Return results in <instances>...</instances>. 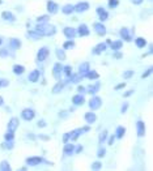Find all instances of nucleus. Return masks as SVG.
<instances>
[{"label":"nucleus","instance_id":"obj_1","mask_svg":"<svg viewBox=\"0 0 153 171\" xmlns=\"http://www.w3.org/2000/svg\"><path fill=\"white\" fill-rule=\"evenodd\" d=\"M35 31L38 34L43 35H54L56 33V29L53 25H49L46 22H38V25L35 26Z\"/></svg>","mask_w":153,"mask_h":171},{"label":"nucleus","instance_id":"obj_2","mask_svg":"<svg viewBox=\"0 0 153 171\" xmlns=\"http://www.w3.org/2000/svg\"><path fill=\"white\" fill-rule=\"evenodd\" d=\"M26 164H29V166H37V164H51V162L44 160L42 157H30V158H26Z\"/></svg>","mask_w":153,"mask_h":171},{"label":"nucleus","instance_id":"obj_3","mask_svg":"<svg viewBox=\"0 0 153 171\" xmlns=\"http://www.w3.org/2000/svg\"><path fill=\"white\" fill-rule=\"evenodd\" d=\"M35 116V112L31 110V109H25L22 112H21V118L24 120H26V122H30L31 119H34Z\"/></svg>","mask_w":153,"mask_h":171},{"label":"nucleus","instance_id":"obj_4","mask_svg":"<svg viewBox=\"0 0 153 171\" xmlns=\"http://www.w3.org/2000/svg\"><path fill=\"white\" fill-rule=\"evenodd\" d=\"M102 105V101L100 97H92V99L89 101V107H90L92 110H98Z\"/></svg>","mask_w":153,"mask_h":171},{"label":"nucleus","instance_id":"obj_5","mask_svg":"<svg viewBox=\"0 0 153 171\" xmlns=\"http://www.w3.org/2000/svg\"><path fill=\"white\" fill-rule=\"evenodd\" d=\"M94 30H95V33H97L100 37H104L106 35V28H105V25L102 24V22H94Z\"/></svg>","mask_w":153,"mask_h":171},{"label":"nucleus","instance_id":"obj_6","mask_svg":"<svg viewBox=\"0 0 153 171\" xmlns=\"http://www.w3.org/2000/svg\"><path fill=\"white\" fill-rule=\"evenodd\" d=\"M50 51H49V48L47 47H42L39 51H38L37 54V60L38 61H43V60H46L47 59V56H49Z\"/></svg>","mask_w":153,"mask_h":171},{"label":"nucleus","instance_id":"obj_7","mask_svg":"<svg viewBox=\"0 0 153 171\" xmlns=\"http://www.w3.org/2000/svg\"><path fill=\"white\" fill-rule=\"evenodd\" d=\"M72 103L75 106H82L85 103V98H84V94H76V96L72 97Z\"/></svg>","mask_w":153,"mask_h":171},{"label":"nucleus","instance_id":"obj_8","mask_svg":"<svg viewBox=\"0 0 153 171\" xmlns=\"http://www.w3.org/2000/svg\"><path fill=\"white\" fill-rule=\"evenodd\" d=\"M89 9V3L86 2H80L77 5H75V12H79V13H82Z\"/></svg>","mask_w":153,"mask_h":171},{"label":"nucleus","instance_id":"obj_9","mask_svg":"<svg viewBox=\"0 0 153 171\" xmlns=\"http://www.w3.org/2000/svg\"><path fill=\"white\" fill-rule=\"evenodd\" d=\"M90 69V65H89V63H82V64H80L79 67V74H81V77H85V74L88 73V71Z\"/></svg>","mask_w":153,"mask_h":171},{"label":"nucleus","instance_id":"obj_10","mask_svg":"<svg viewBox=\"0 0 153 171\" xmlns=\"http://www.w3.org/2000/svg\"><path fill=\"white\" fill-rule=\"evenodd\" d=\"M80 80H81V74L71 73L69 76H67V81H66V82H72V84H79Z\"/></svg>","mask_w":153,"mask_h":171},{"label":"nucleus","instance_id":"obj_11","mask_svg":"<svg viewBox=\"0 0 153 171\" xmlns=\"http://www.w3.org/2000/svg\"><path fill=\"white\" fill-rule=\"evenodd\" d=\"M100 88H101V82L97 81L94 85H90V86L86 88V93H89V94H92V96H93V94H95L100 90Z\"/></svg>","mask_w":153,"mask_h":171},{"label":"nucleus","instance_id":"obj_12","mask_svg":"<svg viewBox=\"0 0 153 171\" xmlns=\"http://www.w3.org/2000/svg\"><path fill=\"white\" fill-rule=\"evenodd\" d=\"M47 11H49V13H51V15H55L56 12L59 11L58 4H56L55 2H49V3H47Z\"/></svg>","mask_w":153,"mask_h":171},{"label":"nucleus","instance_id":"obj_13","mask_svg":"<svg viewBox=\"0 0 153 171\" xmlns=\"http://www.w3.org/2000/svg\"><path fill=\"white\" fill-rule=\"evenodd\" d=\"M97 15L100 16V20H101V21H106L107 18H109V13H107V11L104 9L102 7L97 8Z\"/></svg>","mask_w":153,"mask_h":171},{"label":"nucleus","instance_id":"obj_14","mask_svg":"<svg viewBox=\"0 0 153 171\" xmlns=\"http://www.w3.org/2000/svg\"><path fill=\"white\" fill-rule=\"evenodd\" d=\"M105 50H106V43H100V45H97L92 50V54L93 55H100L101 52H104Z\"/></svg>","mask_w":153,"mask_h":171},{"label":"nucleus","instance_id":"obj_15","mask_svg":"<svg viewBox=\"0 0 153 171\" xmlns=\"http://www.w3.org/2000/svg\"><path fill=\"white\" fill-rule=\"evenodd\" d=\"M77 34V31H76L73 28H64V35L68 38V39H73Z\"/></svg>","mask_w":153,"mask_h":171},{"label":"nucleus","instance_id":"obj_16","mask_svg":"<svg viewBox=\"0 0 153 171\" xmlns=\"http://www.w3.org/2000/svg\"><path fill=\"white\" fill-rule=\"evenodd\" d=\"M17 127H18V119L17 118H12L9 120V123H8V131L15 132L17 129Z\"/></svg>","mask_w":153,"mask_h":171},{"label":"nucleus","instance_id":"obj_17","mask_svg":"<svg viewBox=\"0 0 153 171\" xmlns=\"http://www.w3.org/2000/svg\"><path fill=\"white\" fill-rule=\"evenodd\" d=\"M81 133H84L82 128H77V129H75V131H72V132H69V138H71L72 141H76Z\"/></svg>","mask_w":153,"mask_h":171},{"label":"nucleus","instance_id":"obj_18","mask_svg":"<svg viewBox=\"0 0 153 171\" xmlns=\"http://www.w3.org/2000/svg\"><path fill=\"white\" fill-rule=\"evenodd\" d=\"M2 17H3V20L9 21V22H15L16 21V17L13 16V13H11V12H8V11H4L2 13Z\"/></svg>","mask_w":153,"mask_h":171},{"label":"nucleus","instance_id":"obj_19","mask_svg":"<svg viewBox=\"0 0 153 171\" xmlns=\"http://www.w3.org/2000/svg\"><path fill=\"white\" fill-rule=\"evenodd\" d=\"M119 34H120V37H122L124 41H127V42H131L132 41V38H131V35L128 33V29H127V28H122V29H120Z\"/></svg>","mask_w":153,"mask_h":171},{"label":"nucleus","instance_id":"obj_20","mask_svg":"<svg viewBox=\"0 0 153 171\" xmlns=\"http://www.w3.org/2000/svg\"><path fill=\"white\" fill-rule=\"evenodd\" d=\"M62 71H63L62 64H60V63H56V64L54 65V77H55L56 80H59V79H60V73H62Z\"/></svg>","mask_w":153,"mask_h":171},{"label":"nucleus","instance_id":"obj_21","mask_svg":"<svg viewBox=\"0 0 153 171\" xmlns=\"http://www.w3.org/2000/svg\"><path fill=\"white\" fill-rule=\"evenodd\" d=\"M77 33H79V35H81V37H88V35H89V29H88V26H86L85 24H82V25H80V26H79Z\"/></svg>","mask_w":153,"mask_h":171},{"label":"nucleus","instance_id":"obj_22","mask_svg":"<svg viewBox=\"0 0 153 171\" xmlns=\"http://www.w3.org/2000/svg\"><path fill=\"white\" fill-rule=\"evenodd\" d=\"M136 127H137V135L140 137H143L145 135V125H144V123L141 122V120H139V122L136 123Z\"/></svg>","mask_w":153,"mask_h":171},{"label":"nucleus","instance_id":"obj_23","mask_svg":"<svg viewBox=\"0 0 153 171\" xmlns=\"http://www.w3.org/2000/svg\"><path fill=\"white\" fill-rule=\"evenodd\" d=\"M85 120L88 124H93L95 120H97V116H95L94 112H86L85 114Z\"/></svg>","mask_w":153,"mask_h":171},{"label":"nucleus","instance_id":"obj_24","mask_svg":"<svg viewBox=\"0 0 153 171\" xmlns=\"http://www.w3.org/2000/svg\"><path fill=\"white\" fill-rule=\"evenodd\" d=\"M63 151H64V154H66V155H72V153L75 151V146H73V144H67V142H66Z\"/></svg>","mask_w":153,"mask_h":171},{"label":"nucleus","instance_id":"obj_25","mask_svg":"<svg viewBox=\"0 0 153 171\" xmlns=\"http://www.w3.org/2000/svg\"><path fill=\"white\" fill-rule=\"evenodd\" d=\"M29 80H30L31 82H37L38 80H39V71H38V69H34L33 72H30Z\"/></svg>","mask_w":153,"mask_h":171},{"label":"nucleus","instance_id":"obj_26","mask_svg":"<svg viewBox=\"0 0 153 171\" xmlns=\"http://www.w3.org/2000/svg\"><path fill=\"white\" fill-rule=\"evenodd\" d=\"M26 37L29 38V39H33V41H38V39H41V38H42V35L38 34L37 31H28Z\"/></svg>","mask_w":153,"mask_h":171},{"label":"nucleus","instance_id":"obj_27","mask_svg":"<svg viewBox=\"0 0 153 171\" xmlns=\"http://www.w3.org/2000/svg\"><path fill=\"white\" fill-rule=\"evenodd\" d=\"M62 12H63L64 15H72L73 12H75V7H73V5H71V4H67V5H64V7H63Z\"/></svg>","mask_w":153,"mask_h":171},{"label":"nucleus","instance_id":"obj_28","mask_svg":"<svg viewBox=\"0 0 153 171\" xmlns=\"http://www.w3.org/2000/svg\"><path fill=\"white\" fill-rule=\"evenodd\" d=\"M9 46H11L12 48L17 50V48L21 47V42H20V39H17V38H12V39L9 41Z\"/></svg>","mask_w":153,"mask_h":171},{"label":"nucleus","instance_id":"obj_29","mask_svg":"<svg viewBox=\"0 0 153 171\" xmlns=\"http://www.w3.org/2000/svg\"><path fill=\"white\" fill-rule=\"evenodd\" d=\"M110 45H111V48L114 50V51H119V50L122 48L123 43H122V41H115V42H111Z\"/></svg>","mask_w":153,"mask_h":171},{"label":"nucleus","instance_id":"obj_30","mask_svg":"<svg viewBox=\"0 0 153 171\" xmlns=\"http://www.w3.org/2000/svg\"><path fill=\"white\" fill-rule=\"evenodd\" d=\"M85 77H88L89 80H97L100 76H98V73L95 72V71H90V69H89L88 71V73L85 74Z\"/></svg>","mask_w":153,"mask_h":171},{"label":"nucleus","instance_id":"obj_31","mask_svg":"<svg viewBox=\"0 0 153 171\" xmlns=\"http://www.w3.org/2000/svg\"><path fill=\"white\" fill-rule=\"evenodd\" d=\"M124 133H126V128H124V127H122V125H119L118 128H117L115 137H117V138H122V137L124 136Z\"/></svg>","mask_w":153,"mask_h":171},{"label":"nucleus","instance_id":"obj_32","mask_svg":"<svg viewBox=\"0 0 153 171\" xmlns=\"http://www.w3.org/2000/svg\"><path fill=\"white\" fill-rule=\"evenodd\" d=\"M63 89H64V84H62V82H58V84H56V85L53 88V93H54V94H59Z\"/></svg>","mask_w":153,"mask_h":171},{"label":"nucleus","instance_id":"obj_33","mask_svg":"<svg viewBox=\"0 0 153 171\" xmlns=\"http://www.w3.org/2000/svg\"><path fill=\"white\" fill-rule=\"evenodd\" d=\"M135 43H136V46H137L139 48H143V47H145V45H146V41H145V38H136Z\"/></svg>","mask_w":153,"mask_h":171},{"label":"nucleus","instance_id":"obj_34","mask_svg":"<svg viewBox=\"0 0 153 171\" xmlns=\"http://www.w3.org/2000/svg\"><path fill=\"white\" fill-rule=\"evenodd\" d=\"M106 138H107V131H102L101 133H100V137H98V142L100 144H104L106 141Z\"/></svg>","mask_w":153,"mask_h":171},{"label":"nucleus","instance_id":"obj_35","mask_svg":"<svg viewBox=\"0 0 153 171\" xmlns=\"http://www.w3.org/2000/svg\"><path fill=\"white\" fill-rule=\"evenodd\" d=\"M13 72H15L16 74H22V73L25 72V68H24L22 65L16 64V65H13Z\"/></svg>","mask_w":153,"mask_h":171},{"label":"nucleus","instance_id":"obj_36","mask_svg":"<svg viewBox=\"0 0 153 171\" xmlns=\"http://www.w3.org/2000/svg\"><path fill=\"white\" fill-rule=\"evenodd\" d=\"M75 47V42H73V39H69V41H67L64 45H63V48H66V50H71V48H73Z\"/></svg>","mask_w":153,"mask_h":171},{"label":"nucleus","instance_id":"obj_37","mask_svg":"<svg viewBox=\"0 0 153 171\" xmlns=\"http://www.w3.org/2000/svg\"><path fill=\"white\" fill-rule=\"evenodd\" d=\"M0 170H4V171H9L11 170V166L9 163L7 161H3L2 163H0Z\"/></svg>","mask_w":153,"mask_h":171},{"label":"nucleus","instance_id":"obj_38","mask_svg":"<svg viewBox=\"0 0 153 171\" xmlns=\"http://www.w3.org/2000/svg\"><path fill=\"white\" fill-rule=\"evenodd\" d=\"M56 56H58V59H60V60H64V59H66V52L63 51V50L58 48V50H56Z\"/></svg>","mask_w":153,"mask_h":171},{"label":"nucleus","instance_id":"obj_39","mask_svg":"<svg viewBox=\"0 0 153 171\" xmlns=\"http://www.w3.org/2000/svg\"><path fill=\"white\" fill-rule=\"evenodd\" d=\"M4 138H5V140H7V141H13V138H15V133H13V132H11V131H8L7 133H5Z\"/></svg>","mask_w":153,"mask_h":171},{"label":"nucleus","instance_id":"obj_40","mask_svg":"<svg viewBox=\"0 0 153 171\" xmlns=\"http://www.w3.org/2000/svg\"><path fill=\"white\" fill-rule=\"evenodd\" d=\"M118 5H119V0H109V7H110L111 9L117 8Z\"/></svg>","mask_w":153,"mask_h":171},{"label":"nucleus","instance_id":"obj_41","mask_svg":"<svg viewBox=\"0 0 153 171\" xmlns=\"http://www.w3.org/2000/svg\"><path fill=\"white\" fill-rule=\"evenodd\" d=\"M63 72H64L66 76H69L72 73V68L69 67V65H66V67H63Z\"/></svg>","mask_w":153,"mask_h":171},{"label":"nucleus","instance_id":"obj_42","mask_svg":"<svg viewBox=\"0 0 153 171\" xmlns=\"http://www.w3.org/2000/svg\"><path fill=\"white\" fill-rule=\"evenodd\" d=\"M132 76H133V71H131V69H130V71H126V72L123 73V77H124L126 80H128V79H131V77H132Z\"/></svg>","mask_w":153,"mask_h":171},{"label":"nucleus","instance_id":"obj_43","mask_svg":"<svg viewBox=\"0 0 153 171\" xmlns=\"http://www.w3.org/2000/svg\"><path fill=\"white\" fill-rule=\"evenodd\" d=\"M9 85V81L5 80V79H0V88H5Z\"/></svg>","mask_w":153,"mask_h":171},{"label":"nucleus","instance_id":"obj_44","mask_svg":"<svg viewBox=\"0 0 153 171\" xmlns=\"http://www.w3.org/2000/svg\"><path fill=\"white\" fill-rule=\"evenodd\" d=\"M105 154H106V149H105V148H100L97 155H98L100 158H102V157H105Z\"/></svg>","mask_w":153,"mask_h":171},{"label":"nucleus","instance_id":"obj_45","mask_svg":"<svg viewBox=\"0 0 153 171\" xmlns=\"http://www.w3.org/2000/svg\"><path fill=\"white\" fill-rule=\"evenodd\" d=\"M38 22H47L49 21V16H39L37 18Z\"/></svg>","mask_w":153,"mask_h":171},{"label":"nucleus","instance_id":"obj_46","mask_svg":"<svg viewBox=\"0 0 153 171\" xmlns=\"http://www.w3.org/2000/svg\"><path fill=\"white\" fill-rule=\"evenodd\" d=\"M151 73H152V67H151V68H148V69H146V71H145V72H144V73L141 74V77H143V79H145V77H148V76H149Z\"/></svg>","mask_w":153,"mask_h":171},{"label":"nucleus","instance_id":"obj_47","mask_svg":"<svg viewBox=\"0 0 153 171\" xmlns=\"http://www.w3.org/2000/svg\"><path fill=\"white\" fill-rule=\"evenodd\" d=\"M127 110H128V103H127V102H124V103L122 105V109H120V112H122V114H124Z\"/></svg>","mask_w":153,"mask_h":171},{"label":"nucleus","instance_id":"obj_48","mask_svg":"<svg viewBox=\"0 0 153 171\" xmlns=\"http://www.w3.org/2000/svg\"><path fill=\"white\" fill-rule=\"evenodd\" d=\"M101 169V162H94L92 164V170H100Z\"/></svg>","mask_w":153,"mask_h":171},{"label":"nucleus","instance_id":"obj_49","mask_svg":"<svg viewBox=\"0 0 153 171\" xmlns=\"http://www.w3.org/2000/svg\"><path fill=\"white\" fill-rule=\"evenodd\" d=\"M77 92H79V94H84V93L86 92V88H85V86H81V85H80V86L77 88Z\"/></svg>","mask_w":153,"mask_h":171},{"label":"nucleus","instance_id":"obj_50","mask_svg":"<svg viewBox=\"0 0 153 171\" xmlns=\"http://www.w3.org/2000/svg\"><path fill=\"white\" fill-rule=\"evenodd\" d=\"M38 127H39V128H43V127H46V123H44V120H39V122H38V124H37Z\"/></svg>","mask_w":153,"mask_h":171},{"label":"nucleus","instance_id":"obj_51","mask_svg":"<svg viewBox=\"0 0 153 171\" xmlns=\"http://www.w3.org/2000/svg\"><path fill=\"white\" fill-rule=\"evenodd\" d=\"M5 148H7V149H12V148H13V142H12V141H7V144H5Z\"/></svg>","mask_w":153,"mask_h":171},{"label":"nucleus","instance_id":"obj_52","mask_svg":"<svg viewBox=\"0 0 153 171\" xmlns=\"http://www.w3.org/2000/svg\"><path fill=\"white\" fill-rule=\"evenodd\" d=\"M68 140H69V133H66L63 136V142H68Z\"/></svg>","mask_w":153,"mask_h":171},{"label":"nucleus","instance_id":"obj_53","mask_svg":"<svg viewBox=\"0 0 153 171\" xmlns=\"http://www.w3.org/2000/svg\"><path fill=\"white\" fill-rule=\"evenodd\" d=\"M114 141H115V136H110L109 137V145H113Z\"/></svg>","mask_w":153,"mask_h":171},{"label":"nucleus","instance_id":"obj_54","mask_svg":"<svg viewBox=\"0 0 153 171\" xmlns=\"http://www.w3.org/2000/svg\"><path fill=\"white\" fill-rule=\"evenodd\" d=\"M81 151H82V146H81V145H79V146L75 149L73 153H81Z\"/></svg>","mask_w":153,"mask_h":171},{"label":"nucleus","instance_id":"obj_55","mask_svg":"<svg viewBox=\"0 0 153 171\" xmlns=\"http://www.w3.org/2000/svg\"><path fill=\"white\" fill-rule=\"evenodd\" d=\"M126 86V84H119V85H117L115 86V90H119V89H123V88Z\"/></svg>","mask_w":153,"mask_h":171},{"label":"nucleus","instance_id":"obj_56","mask_svg":"<svg viewBox=\"0 0 153 171\" xmlns=\"http://www.w3.org/2000/svg\"><path fill=\"white\" fill-rule=\"evenodd\" d=\"M7 55H8L7 50H2V51H0V56H7Z\"/></svg>","mask_w":153,"mask_h":171},{"label":"nucleus","instance_id":"obj_57","mask_svg":"<svg viewBox=\"0 0 153 171\" xmlns=\"http://www.w3.org/2000/svg\"><path fill=\"white\" fill-rule=\"evenodd\" d=\"M133 92H135V90H128V92H127V93H124V97H130L131 96V94H133Z\"/></svg>","mask_w":153,"mask_h":171},{"label":"nucleus","instance_id":"obj_58","mask_svg":"<svg viewBox=\"0 0 153 171\" xmlns=\"http://www.w3.org/2000/svg\"><path fill=\"white\" fill-rule=\"evenodd\" d=\"M131 2H132L133 4H136V5H139V4H141V3H143V0H131Z\"/></svg>","mask_w":153,"mask_h":171},{"label":"nucleus","instance_id":"obj_59","mask_svg":"<svg viewBox=\"0 0 153 171\" xmlns=\"http://www.w3.org/2000/svg\"><path fill=\"white\" fill-rule=\"evenodd\" d=\"M114 58L120 59V58H122V54H120V52H115V54H114Z\"/></svg>","mask_w":153,"mask_h":171},{"label":"nucleus","instance_id":"obj_60","mask_svg":"<svg viewBox=\"0 0 153 171\" xmlns=\"http://www.w3.org/2000/svg\"><path fill=\"white\" fill-rule=\"evenodd\" d=\"M59 116L60 118H67V114L66 112H59Z\"/></svg>","mask_w":153,"mask_h":171},{"label":"nucleus","instance_id":"obj_61","mask_svg":"<svg viewBox=\"0 0 153 171\" xmlns=\"http://www.w3.org/2000/svg\"><path fill=\"white\" fill-rule=\"evenodd\" d=\"M89 129H90V128H89L88 125H86V127H82V131H84V132H88Z\"/></svg>","mask_w":153,"mask_h":171},{"label":"nucleus","instance_id":"obj_62","mask_svg":"<svg viewBox=\"0 0 153 171\" xmlns=\"http://www.w3.org/2000/svg\"><path fill=\"white\" fill-rule=\"evenodd\" d=\"M4 105V101H3V97H0V106Z\"/></svg>","mask_w":153,"mask_h":171},{"label":"nucleus","instance_id":"obj_63","mask_svg":"<svg viewBox=\"0 0 153 171\" xmlns=\"http://www.w3.org/2000/svg\"><path fill=\"white\" fill-rule=\"evenodd\" d=\"M2 42H3V41H2V38H0V45H2Z\"/></svg>","mask_w":153,"mask_h":171},{"label":"nucleus","instance_id":"obj_64","mask_svg":"<svg viewBox=\"0 0 153 171\" xmlns=\"http://www.w3.org/2000/svg\"><path fill=\"white\" fill-rule=\"evenodd\" d=\"M0 4H2V0H0Z\"/></svg>","mask_w":153,"mask_h":171}]
</instances>
